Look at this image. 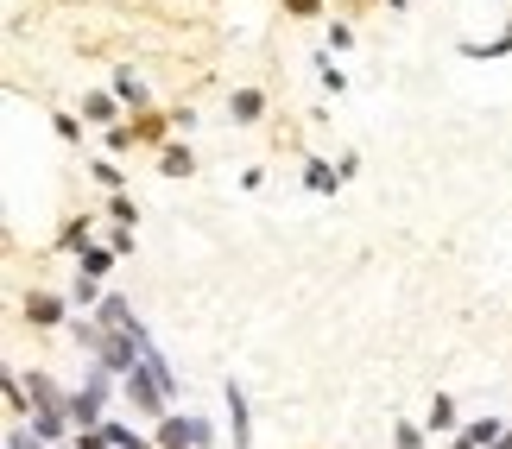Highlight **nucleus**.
I'll list each match as a JSON object with an SVG mask.
<instances>
[{
    "label": "nucleus",
    "instance_id": "nucleus-18",
    "mask_svg": "<svg viewBox=\"0 0 512 449\" xmlns=\"http://www.w3.org/2000/svg\"><path fill=\"white\" fill-rule=\"evenodd\" d=\"M70 342H76V355H89V361H95V355H102V342H108V329L76 310V317H70Z\"/></svg>",
    "mask_w": 512,
    "mask_h": 449
},
{
    "label": "nucleus",
    "instance_id": "nucleus-28",
    "mask_svg": "<svg viewBox=\"0 0 512 449\" xmlns=\"http://www.w3.org/2000/svg\"><path fill=\"white\" fill-rule=\"evenodd\" d=\"M291 19H304V26H317V19H329V0H285Z\"/></svg>",
    "mask_w": 512,
    "mask_h": 449
},
{
    "label": "nucleus",
    "instance_id": "nucleus-24",
    "mask_svg": "<svg viewBox=\"0 0 512 449\" xmlns=\"http://www.w3.org/2000/svg\"><path fill=\"white\" fill-rule=\"evenodd\" d=\"M89 178L102 184V190H127V171H121V159H108V152H102V159H89Z\"/></svg>",
    "mask_w": 512,
    "mask_h": 449
},
{
    "label": "nucleus",
    "instance_id": "nucleus-14",
    "mask_svg": "<svg viewBox=\"0 0 512 449\" xmlns=\"http://www.w3.org/2000/svg\"><path fill=\"white\" fill-rule=\"evenodd\" d=\"M310 70H317V89H323V95H336V102L348 95V70H342L336 51H317V57H310Z\"/></svg>",
    "mask_w": 512,
    "mask_h": 449
},
{
    "label": "nucleus",
    "instance_id": "nucleus-34",
    "mask_svg": "<svg viewBox=\"0 0 512 449\" xmlns=\"http://www.w3.org/2000/svg\"><path fill=\"white\" fill-rule=\"evenodd\" d=\"M336 171H342V184H348V178H354V171H361V152H354V146H348V152H342V159H336Z\"/></svg>",
    "mask_w": 512,
    "mask_h": 449
},
{
    "label": "nucleus",
    "instance_id": "nucleus-22",
    "mask_svg": "<svg viewBox=\"0 0 512 449\" xmlns=\"http://www.w3.org/2000/svg\"><path fill=\"white\" fill-rule=\"evenodd\" d=\"M102 216L108 222H121V228H140V203L127 197V190H108V203H102Z\"/></svg>",
    "mask_w": 512,
    "mask_h": 449
},
{
    "label": "nucleus",
    "instance_id": "nucleus-15",
    "mask_svg": "<svg viewBox=\"0 0 512 449\" xmlns=\"http://www.w3.org/2000/svg\"><path fill=\"white\" fill-rule=\"evenodd\" d=\"M304 190H310V197H336V190H342V171L310 152V159H304Z\"/></svg>",
    "mask_w": 512,
    "mask_h": 449
},
{
    "label": "nucleus",
    "instance_id": "nucleus-11",
    "mask_svg": "<svg viewBox=\"0 0 512 449\" xmlns=\"http://www.w3.org/2000/svg\"><path fill=\"white\" fill-rule=\"evenodd\" d=\"M127 121H133V133H140V146H152V152L177 140V121H171V114H159V108H152V114H127Z\"/></svg>",
    "mask_w": 512,
    "mask_h": 449
},
{
    "label": "nucleus",
    "instance_id": "nucleus-6",
    "mask_svg": "<svg viewBox=\"0 0 512 449\" xmlns=\"http://www.w3.org/2000/svg\"><path fill=\"white\" fill-rule=\"evenodd\" d=\"M152 443L159 449H196V412H165L152 424Z\"/></svg>",
    "mask_w": 512,
    "mask_h": 449
},
{
    "label": "nucleus",
    "instance_id": "nucleus-33",
    "mask_svg": "<svg viewBox=\"0 0 512 449\" xmlns=\"http://www.w3.org/2000/svg\"><path fill=\"white\" fill-rule=\"evenodd\" d=\"M215 443H222V431H215L209 418H196V449H215Z\"/></svg>",
    "mask_w": 512,
    "mask_h": 449
},
{
    "label": "nucleus",
    "instance_id": "nucleus-4",
    "mask_svg": "<svg viewBox=\"0 0 512 449\" xmlns=\"http://www.w3.org/2000/svg\"><path fill=\"white\" fill-rule=\"evenodd\" d=\"M272 114V95L260 89V83H241V89H228V121L234 127H260Z\"/></svg>",
    "mask_w": 512,
    "mask_h": 449
},
{
    "label": "nucleus",
    "instance_id": "nucleus-29",
    "mask_svg": "<svg viewBox=\"0 0 512 449\" xmlns=\"http://www.w3.org/2000/svg\"><path fill=\"white\" fill-rule=\"evenodd\" d=\"M7 449H51V443L38 437L32 424H7Z\"/></svg>",
    "mask_w": 512,
    "mask_h": 449
},
{
    "label": "nucleus",
    "instance_id": "nucleus-23",
    "mask_svg": "<svg viewBox=\"0 0 512 449\" xmlns=\"http://www.w3.org/2000/svg\"><path fill=\"white\" fill-rule=\"evenodd\" d=\"M133 146H140V133H133V121H121V127H102V152H108V159H127Z\"/></svg>",
    "mask_w": 512,
    "mask_h": 449
},
{
    "label": "nucleus",
    "instance_id": "nucleus-9",
    "mask_svg": "<svg viewBox=\"0 0 512 449\" xmlns=\"http://www.w3.org/2000/svg\"><path fill=\"white\" fill-rule=\"evenodd\" d=\"M456 51L468 57V64H500V57H512V19H506L494 38H462Z\"/></svg>",
    "mask_w": 512,
    "mask_h": 449
},
{
    "label": "nucleus",
    "instance_id": "nucleus-20",
    "mask_svg": "<svg viewBox=\"0 0 512 449\" xmlns=\"http://www.w3.org/2000/svg\"><path fill=\"white\" fill-rule=\"evenodd\" d=\"M102 298H108L102 279H89V272H76V279H70V304L83 310V317H95V304H102Z\"/></svg>",
    "mask_w": 512,
    "mask_h": 449
},
{
    "label": "nucleus",
    "instance_id": "nucleus-32",
    "mask_svg": "<svg viewBox=\"0 0 512 449\" xmlns=\"http://www.w3.org/2000/svg\"><path fill=\"white\" fill-rule=\"evenodd\" d=\"M241 190H247V197H260V190H266V171L247 165V171H241Z\"/></svg>",
    "mask_w": 512,
    "mask_h": 449
},
{
    "label": "nucleus",
    "instance_id": "nucleus-21",
    "mask_svg": "<svg viewBox=\"0 0 512 449\" xmlns=\"http://www.w3.org/2000/svg\"><path fill=\"white\" fill-rule=\"evenodd\" d=\"M102 431H108L114 449H159V443H152V431H133V424H121V418H108Z\"/></svg>",
    "mask_w": 512,
    "mask_h": 449
},
{
    "label": "nucleus",
    "instance_id": "nucleus-1",
    "mask_svg": "<svg viewBox=\"0 0 512 449\" xmlns=\"http://www.w3.org/2000/svg\"><path fill=\"white\" fill-rule=\"evenodd\" d=\"M114 393H121V374H108L102 361H89L83 386H70V418H76V431H102Z\"/></svg>",
    "mask_w": 512,
    "mask_h": 449
},
{
    "label": "nucleus",
    "instance_id": "nucleus-7",
    "mask_svg": "<svg viewBox=\"0 0 512 449\" xmlns=\"http://www.w3.org/2000/svg\"><path fill=\"white\" fill-rule=\"evenodd\" d=\"M506 424H512V418H494V412H487V418H468L462 431L449 437V449H494V443H500V431H506Z\"/></svg>",
    "mask_w": 512,
    "mask_h": 449
},
{
    "label": "nucleus",
    "instance_id": "nucleus-12",
    "mask_svg": "<svg viewBox=\"0 0 512 449\" xmlns=\"http://www.w3.org/2000/svg\"><path fill=\"white\" fill-rule=\"evenodd\" d=\"M0 399H7V424H26L32 418V393H26V374H19V367L0 374Z\"/></svg>",
    "mask_w": 512,
    "mask_h": 449
},
{
    "label": "nucleus",
    "instance_id": "nucleus-8",
    "mask_svg": "<svg viewBox=\"0 0 512 449\" xmlns=\"http://www.w3.org/2000/svg\"><path fill=\"white\" fill-rule=\"evenodd\" d=\"M76 114H83V121L89 127H121V95H114V89H83V108H76Z\"/></svg>",
    "mask_w": 512,
    "mask_h": 449
},
{
    "label": "nucleus",
    "instance_id": "nucleus-26",
    "mask_svg": "<svg viewBox=\"0 0 512 449\" xmlns=\"http://www.w3.org/2000/svg\"><path fill=\"white\" fill-rule=\"evenodd\" d=\"M51 133H57V140H64V146H83V114L57 108V114H51Z\"/></svg>",
    "mask_w": 512,
    "mask_h": 449
},
{
    "label": "nucleus",
    "instance_id": "nucleus-31",
    "mask_svg": "<svg viewBox=\"0 0 512 449\" xmlns=\"http://www.w3.org/2000/svg\"><path fill=\"white\" fill-rule=\"evenodd\" d=\"M70 443H76V449H114V443H108V431H76Z\"/></svg>",
    "mask_w": 512,
    "mask_h": 449
},
{
    "label": "nucleus",
    "instance_id": "nucleus-19",
    "mask_svg": "<svg viewBox=\"0 0 512 449\" xmlns=\"http://www.w3.org/2000/svg\"><path fill=\"white\" fill-rule=\"evenodd\" d=\"M114 260H121V253H114L108 241H89L83 253H76V272H89V279H108V272H114Z\"/></svg>",
    "mask_w": 512,
    "mask_h": 449
},
{
    "label": "nucleus",
    "instance_id": "nucleus-3",
    "mask_svg": "<svg viewBox=\"0 0 512 449\" xmlns=\"http://www.w3.org/2000/svg\"><path fill=\"white\" fill-rule=\"evenodd\" d=\"M222 405H228V443L234 449H253V399L241 380H222Z\"/></svg>",
    "mask_w": 512,
    "mask_h": 449
},
{
    "label": "nucleus",
    "instance_id": "nucleus-10",
    "mask_svg": "<svg viewBox=\"0 0 512 449\" xmlns=\"http://www.w3.org/2000/svg\"><path fill=\"white\" fill-rule=\"evenodd\" d=\"M89 241H95V216H64V222H57V234H51V247L70 253V260H76Z\"/></svg>",
    "mask_w": 512,
    "mask_h": 449
},
{
    "label": "nucleus",
    "instance_id": "nucleus-25",
    "mask_svg": "<svg viewBox=\"0 0 512 449\" xmlns=\"http://www.w3.org/2000/svg\"><path fill=\"white\" fill-rule=\"evenodd\" d=\"M323 51H354V26H348V19H323Z\"/></svg>",
    "mask_w": 512,
    "mask_h": 449
},
{
    "label": "nucleus",
    "instance_id": "nucleus-13",
    "mask_svg": "<svg viewBox=\"0 0 512 449\" xmlns=\"http://www.w3.org/2000/svg\"><path fill=\"white\" fill-rule=\"evenodd\" d=\"M159 178H171V184L196 178V152H190V140H171V146H159Z\"/></svg>",
    "mask_w": 512,
    "mask_h": 449
},
{
    "label": "nucleus",
    "instance_id": "nucleus-27",
    "mask_svg": "<svg viewBox=\"0 0 512 449\" xmlns=\"http://www.w3.org/2000/svg\"><path fill=\"white\" fill-rule=\"evenodd\" d=\"M430 443V431H424V424H411V418H399V424H392V449H424Z\"/></svg>",
    "mask_w": 512,
    "mask_h": 449
},
{
    "label": "nucleus",
    "instance_id": "nucleus-16",
    "mask_svg": "<svg viewBox=\"0 0 512 449\" xmlns=\"http://www.w3.org/2000/svg\"><path fill=\"white\" fill-rule=\"evenodd\" d=\"M424 431H437V437H456V431H462V412H456V399H449V393H430Z\"/></svg>",
    "mask_w": 512,
    "mask_h": 449
},
{
    "label": "nucleus",
    "instance_id": "nucleus-30",
    "mask_svg": "<svg viewBox=\"0 0 512 449\" xmlns=\"http://www.w3.org/2000/svg\"><path fill=\"white\" fill-rule=\"evenodd\" d=\"M108 247H114V253H121V260H127V253L140 247V241H133V228H121V222H114V228H108Z\"/></svg>",
    "mask_w": 512,
    "mask_h": 449
},
{
    "label": "nucleus",
    "instance_id": "nucleus-2",
    "mask_svg": "<svg viewBox=\"0 0 512 449\" xmlns=\"http://www.w3.org/2000/svg\"><path fill=\"white\" fill-rule=\"evenodd\" d=\"M19 317H26V329H38V336H51V329H70V317H76V304H70V291L32 285L26 298H19Z\"/></svg>",
    "mask_w": 512,
    "mask_h": 449
},
{
    "label": "nucleus",
    "instance_id": "nucleus-5",
    "mask_svg": "<svg viewBox=\"0 0 512 449\" xmlns=\"http://www.w3.org/2000/svg\"><path fill=\"white\" fill-rule=\"evenodd\" d=\"M108 89L121 95V108H127V114H152V89H146V76L133 70V64L114 70V76H108Z\"/></svg>",
    "mask_w": 512,
    "mask_h": 449
},
{
    "label": "nucleus",
    "instance_id": "nucleus-35",
    "mask_svg": "<svg viewBox=\"0 0 512 449\" xmlns=\"http://www.w3.org/2000/svg\"><path fill=\"white\" fill-rule=\"evenodd\" d=\"M380 7H386V13H405V7H411V0H380Z\"/></svg>",
    "mask_w": 512,
    "mask_h": 449
},
{
    "label": "nucleus",
    "instance_id": "nucleus-17",
    "mask_svg": "<svg viewBox=\"0 0 512 449\" xmlns=\"http://www.w3.org/2000/svg\"><path fill=\"white\" fill-rule=\"evenodd\" d=\"M95 323H102V329H133V323H140V317H133V298H127V291H108V298L95 304Z\"/></svg>",
    "mask_w": 512,
    "mask_h": 449
},
{
    "label": "nucleus",
    "instance_id": "nucleus-36",
    "mask_svg": "<svg viewBox=\"0 0 512 449\" xmlns=\"http://www.w3.org/2000/svg\"><path fill=\"white\" fill-rule=\"evenodd\" d=\"M494 449H512V424H506V431H500V443H494Z\"/></svg>",
    "mask_w": 512,
    "mask_h": 449
}]
</instances>
